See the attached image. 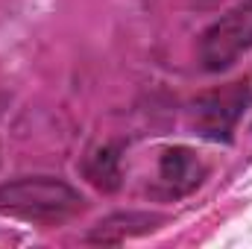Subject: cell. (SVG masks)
Wrapping results in <instances>:
<instances>
[{
	"mask_svg": "<svg viewBox=\"0 0 252 249\" xmlns=\"http://www.w3.org/2000/svg\"><path fill=\"white\" fill-rule=\"evenodd\" d=\"M247 100H250L247 79L202 94L193 103V129L208 141H223V144L232 141V132L247 109Z\"/></svg>",
	"mask_w": 252,
	"mask_h": 249,
	"instance_id": "cell-3",
	"label": "cell"
},
{
	"mask_svg": "<svg viewBox=\"0 0 252 249\" xmlns=\"http://www.w3.org/2000/svg\"><path fill=\"white\" fill-rule=\"evenodd\" d=\"M85 176L100 190H115L121 185V156L115 147H100L85 161Z\"/></svg>",
	"mask_w": 252,
	"mask_h": 249,
	"instance_id": "cell-6",
	"label": "cell"
},
{
	"mask_svg": "<svg viewBox=\"0 0 252 249\" xmlns=\"http://www.w3.org/2000/svg\"><path fill=\"white\" fill-rule=\"evenodd\" d=\"M205 179V164L190 147H170L158 158V193L185 196Z\"/></svg>",
	"mask_w": 252,
	"mask_h": 249,
	"instance_id": "cell-4",
	"label": "cell"
},
{
	"mask_svg": "<svg viewBox=\"0 0 252 249\" xmlns=\"http://www.w3.org/2000/svg\"><path fill=\"white\" fill-rule=\"evenodd\" d=\"M252 47V0L232 6L199 38V62L205 70L220 73Z\"/></svg>",
	"mask_w": 252,
	"mask_h": 249,
	"instance_id": "cell-2",
	"label": "cell"
},
{
	"mask_svg": "<svg viewBox=\"0 0 252 249\" xmlns=\"http://www.w3.org/2000/svg\"><path fill=\"white\" fill-rule=\"evenodd\" d=\"M164 223L161 214H150V211H121V214H112L106 220H100L88 241L94 244H124L126 238H138V235H147L153 229H158Z\"/></svg>",
	"mask_w": 252,
	"mask_h": 249,
	"instance_id": "cell-5",
	"label": "cell"
},
{
	"mask_svg": "<svg viewBox=\"0 0 252 249\" xmlns=\"http://www.w3.org/2000/svg\"><path fill=\"white\" fill-rule=\"evenodd\" d=\"M82 208V193L56 176H18L0 185V214L30 223H62Z\"/></svg>",
	"mask_w": 252,
	"mask_h": 249,
	"instance_id": "cell-1",
	"label": "cell"
}]
</instances>
